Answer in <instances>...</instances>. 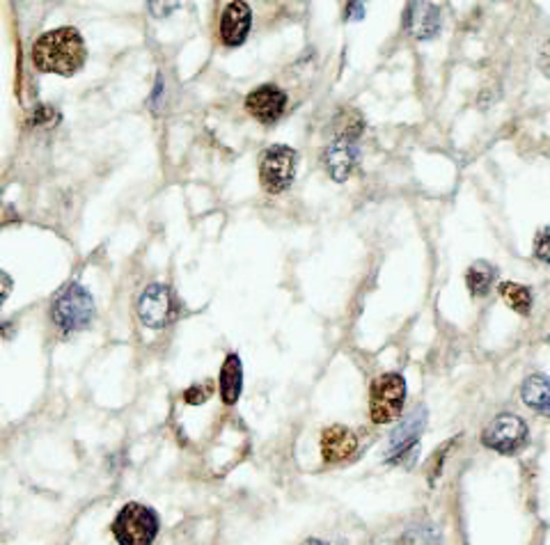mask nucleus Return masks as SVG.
I'll use <instances>...</instances> for the list:
<instances>
[{"label": "nucleus", "mask_w": 550, "mask_h": 545, "mask_svg": "<svg viewBox=\"0 0 550 545\" xmlns=\"http://www.w3.org/2000/svg\"><path fill=\"white\" fill-rule=\"evenodd\" d=\"M424 424H427V411H424L423 406H417L415 411L406 417V422L399 424V427L395 428V433L390 435V440H388V447H390L388 459L395 460L399 454H406V451L415 449V443L417 438H420V431L424 428Z\"/></svg>", "instance_id": "nucleus-12"}, {"label": "nucleus", "mask_w": 550, "mask_h": 545, "mask_svg": "<svg viewBox=\"0 0 550 545\" xmlns=\"http://www.w3.org/2000/svg\"><path fill=\"white\" fill-rule=\"evenodd\" d=\"M548 344H550V339H548Z\"/></svg>", "instance_id": "nucleus-23"}, {"label": "nucleus", "mask_w": 550, "mask_h": 545, "mask_svg": "<svg viewBox=\"0 0 550 545\" xmlns=\"http://www.w3.org/2000/svg\"><path fill=\"white\" fill-rule=\"evenodd\" d=\"M252 12L246 3H230L220 14V39L225 46H241L250 32Z\"/></svg>", "instance_id": "nucleus-10"}, {"label": "nucleus", "mask_w": 550, "mask_h": 545, "mask_svg": "<svg viewBox=\"0 0 550 545\" xmlns=\"http://www.w3.org/2000/svg\"><path fill=\"white\" fill-rule=\"evenodd\" d=\"M500 294H503L505 303H507L512 310L519 312V314H528L529 307H532V294H529V289L523 287V284L503 282L500 284Z\"/></svg>", "instance_id": "nucleus-17"}, {"label": "nucleus", "mask_w": 550, "mask_h": 545, "mask_svg": "<svg viewBox=\"0 0 550 545\" xmlns=\"http://www.w3.org/2000/svg\"><path fill=\"white\" fill-rule=\"evenodd\" d=\"M539 67H541V71H544V74L550 78V39L544 44V48H541Z\"/></svg>", "instance_id": "nucleus-20"}, {"label": "nucleus", "mask_w": 550, "mask_h": 545, "mask_svg": "<svg viewBox=\"0 0 550 545\" xmlns=\"http://www.w3.org/2000/svg\"><path fill=\"white\" fill-rule=\"evenodd\" d=\"M481 443L487 444L488 449L500 451V454H516L528 443V424L519 415L503 412L484 428Z\"/></svg>", "instance_id": "nucleus-6"}, {"label": "nucleus", "mask_w": 550, "mask_h": 545, "mask_svg": "<svg viewBox=\"0 0 550 545\" xmlns=\"http://www.w3.org/2000/svg\"><path fill=\"white\" fill-rule=\"evenodd\" d=\"M521 396H523L525 406L529 411L539 412V415L550 417V378L544 374H532L525 378L523 387H521Z\"/></svg>", "instance_id": "nucleus-15"}, {"label": "nucleus", "mask_w": 550, "mask_h": 545, "mask_svg": "<svg viewBox=\"0 0 550 545\" xmlns=\"http://www.w3.org/2000/svg\"><path fill=\"white\" fill-rule=\"evenodd\" d=\"M356 449H358L356 433L342 424H332L321 433V456L326 463H342L356 454Z\"/></svg>", "instance_id": "nucleus-11"}, {"label": "nucleus", "mask_w": 550, "mask_h": 545, "mask_svg": "<svg viewBox=\"0 0 550 545\" xmlns=\"http://www.w3.org/2000/svg\"><path fill=\"white\" fill-rule=\"evenodd\" d=\"M406 380L401 374H383L372 385L369 395V417L374 424H388L401 415L406 401Z\"/></svg>", "instance_id": "nucleus-4"}, {"label": "nucleus", "mask_w": 550, "mask_h": 545, "mask_svg": "<svg viewBox=\"0 0 550 545\" xmlns=\"http://www.w3.org/2000/svg\"><path fill=\"white\" fill-rule=\"evenodd\" d=\"M535 256L539 262L550 264V224L537 234L535 239Z\"/></svg>", "instance_id": "nucleus-19"}, {"label": "nucleus", "mask_w": 550, "mask_h": 545, "mask_svg": "<svg viewBox=\"0 0 550 545\" xmlns=\"http://www.w3.org/2000/svg\"><path fill=\"white\" fill-rule=\"evenodd\" d=\"M211 392H214V387L209 383L193 385V387H188V390L184 392V401H186V403H193V406H198V403H204V401L211 396Z\"/></svg>", "instance_id": "nucleus-18"}, {"label": "nucleus", "mask_w": 550, "mask_h": 545, "mask_svg": "<svg viewBox=\"0 0 550 545\" xmlns=\"http://www.w3.org/2000/svg\"><path fill=\"white\" fill-rule=\"evenodd\" d=\"M493 280H496V271L488 262H475L468 268V275H465V284H468L472 296H487Z\"/></svg>", "instance_id": "nucleus-16"}, {"label": "nucleus", "mask_w": 550, "mask_h": 545, "mask_svg": "<svg viewBox=\"0 0 550 545\" xmlns=\"http://www.w3.org/2000/svg\"><path fill=\"white\" fill-rule=\"evenodd\" d=\"M30 58L39 71L58 76H74L86 64V42H83L76 28H55V30L44 32L42 37L35 39Z\"/></svg>", "instance_id": "nucleus-1"}, {"label": "nucleus", "mask_w": 550, "mask_h": 545, "mask_svg": "<svg viewBox=\"0 0 550 545\" xmlns=\"http://www.w3.org/2000/svg\"><path fill=\"white\" fill-rule=\"evenodd\" d=\"M92 316H94V298L80 284L64 287L51 307V319L62 332L83 330L90 326Z\"/></svg>", "instance_id": "nucleus-2"}, {"label": "nucleus", "mask_w": 550, "mask_h": 545, "mask_svg": "<svg viewBox=\"0 0 550 545\" xmlns=\"http://www.w3.org/2000/svg\"><path fill=\"white\" fill-rule=\"evenodd\" d=\"M296 170H299V154L287 144H273L264 151L259 163V182L264 191L278 195L291 186Z\"/></svg>", "instance_id": "nucleus-5"}, {"label": "nucleus", "mask_w": 550, "mask_h": 545, "mask_svg": "<svg viewBox=\"0 0 550 545\" xmlns=\"http://www.w3.org/2000/svg\"><path fill=\"white\" fill-rule=\"evenodd\" d=\"M408 32L417 39H431L440 30V12L431 3H411L404 16Z\"/></svg>", "instance_id": "nucleus-13"}, {"label": "nucleus", "mask_w": 550, "mask_h": 545, "mask_svg": "<svg viewBox=\"0 0 550 545\" xmlns=\"http://www.w3.org/2000/svg\"><path fill=\"white\" fill-rule=\"evenodd\" d=\"M347 10L349 12L353 10V19H363V14H365L363 3H351V5H347ZM349 16H351V14H347V19H349Z\"/></svg>", "instance_id": "nucleus-21"}, {"label": "nucleus", "mask_w": 550, "mask_h": 545, "mask_svg": "<svg viewBox=\"0 0 550 545\" xmlns=\"http://www.w3.org/2000/svg\"><path fill=\"white\" fill-rule=\"evenodd\" d=\"M246 108L257 122L273 124L278 122L287 110V94L278 85H259L246 96Z\"/></svg>", "instance_id": "nucleus-8"}, {"label": "nucleus", "mask_w": 550, "mask_h": 545, "mask_svg": "<svg viewBox=\"0 0 550 545\" xmlns=\"http://www.w3.org/2000/svg\"><path fill=\"white\" fill-rule=\"evenodd\" d=\"M220 396L227 406L236 403L243 390V364L236 353H230L227 358L223 360V367H220Z\"/></svg>", "instance_id": "nucleus-14"}, {"label": "nucleus", "mask_w": 550, "mask_h": 545, "mask_svg": "<svg viewBox=\"0 0 550 545\" xmlns=\"http://www.w3.org/2000/svg\"><path fill=\"white\" fill-rule=\"evenodd\" d=\"M303 545H328V543H324V541H319V539H308Z\"/></svg>", "instance_id": "nucleus-22"}, {"label": "nucleus", "mask_w": 550, "mask_h": 545, "mask_svg": "<svg viewBox=\"0 0 550 545\" xmlns=\"http://www.w3.org/2000/svg\"><path fill=\"white\" fill-rule=\"evenodd\" d=\"M138 314L147 328H166L175 314L170 289L166 284H150L138 300Z\"/></svg>", "instance_id": "nucleus-7"}, {"label": "nucleus", "mask_w": 550, "mask_h": 545, "mask_svg": "<svg viewBox=\"0 0 550 545\" xmlns=\"http://www.w3.org/2000/svg\"><path fill=\"white\" fill-rule=\"evenodd\" d=\"M324 166L335 182H347L358 166V147L351 138H335L324 154Z\"/></svg>", "instance_id": "nucleus-9"}, {"label": "nucleus", "mask_w": 550, "mask_h": 545, "mask_svg": "<svg viewBox=\"0 0 550 545\" xmlns=\"http://www.w3.org/2000/svg\"><path fill=\"white\" fill-rule=\"evenodd\" d=\"M112 534L119 545H152L159 534V518L150 507L131 502L118 513Z\"/></svg>", "instance_id": "nucleus-3"}]
</instances>
